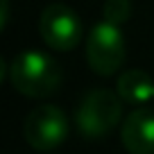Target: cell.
<instances>
[{
  "mask_svg": "<svg viewBox=\"0 0 154 154\" xmlns=\"http://www.w3.org/2000/svg\"><path fill=\"white\" fill-rule=\"evenodd\" d=\"M9 82L27 97H48L61 84V68L45 52L25 50L11 59Z\"/></svg>",
  "mask_w": 154,
  "mask_h": 154,
  "instance_id": "obj_1",
  "label": "cell"
},
{
  "mask_svg": "<svg viewBox=\"0 0 154 154\" xmlns=\"http://www.w3.org/2000/svg\"><path fill=\"white\" fill-rule=\"evenodd\" d=\"M122 118V97L109 88H93L82 97L75 125L84 138H102Z\"/></svg>",
  "mask_w": 154,
  "mask_h": 154,
  "instance_id": "obj_2",
  "label": "cell"
},
{
  "mask_svg": "<svg viewBox=\"0 0 154 154\" xmlns=\"http://www.w3.org/2000/svg\"><path fill=\"white\" fill-rule=\"evenodd\" d=\"M127 57V41L120 25L100 20L86 38V63L95 75L109 77L120 70Z\"/></svg>",
  "mask_w": 154,
  "mask_h": 154,
  "instance_id": "obj_3",
  "label": "cell"
},
{
  "mask_svg": "<svg viewBox=\"0 0 154 154\" xmlns=\"http://www.w3.org/2000/svg\"><path fill=\"white\" fill-rule=\"evenodd\" d=\"M23 134L29 147L38 152L54 149L66 140L68 136V118L59 106L41 104L27 113L23 122Z\"/></svg>",
  "mask_w": 154,
  "mask_h": 154,
  "instance_id": "obj_4",
  "label": "cell"
},
{
  "mask_svg": "<svg viewBox=\"0 0 154 154\" xmlns=\"http://www.w3.org/2000/svg\"><path fill=\"white\" fill-rule=\"evenodd\" d=\"M38 32L48 48L68 52V50L77 48L79 38H82V20L75 14V9L61 5V2H54L41 11Z\"/></svg>",
  "mask_w": 154,
  "mask_h": 154,
  "instance_id": "obj_5",
  "label": "cell"
},
{
  "mask_svg": "<svg viewBox=\"0 0 154 154\" xmlns=\"http://www.w3.org/2000/svg\"><path fill=\"white\" fill-rule=\"evenodd\" d=\"M120 140L129 154H154V111H131L122 122Z\"/></svg>",
  "mask_w": 154,
  "mask_h": 154,
  "instance_id": "obj_6",
  "label": "cell"
},
{
  "mask_svg": "<svg viewBox=\"0 0 154 154\" xmlns=\"http://www.w3.org/2000/svg\"><path fill=\"white\" fill-rule=\"evenodd\" d=\"M118 95L122 102L129 104H145L154 97V82L152 77L140 68H131V70L122 72L118 77Z\"/></svg>",
  "mask_w": 154,
  "mask_h": 154,
  "instance_id": "obj_7",
  "label": "cell"
},
{
  "mask_svg": "<svg viewBox=\"0 0 154 154\" xmlns=\"http://www.w3.org/2000/svg\"><path fill=\"white\" fill-rule=\"evenodd\" d=\"M131 16V0H104V18L122 25Z\"/></svg>",
  "mask_w": 154,
  "mask_h": 154,
  "instance_id": "obj_8",
  "label": "cell"
}]
</instances>
